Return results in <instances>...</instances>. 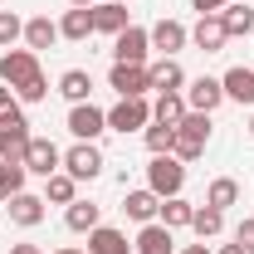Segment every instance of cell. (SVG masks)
Instances as JSON below:
<instances>
[{
    "label": "cell",
    "instance_id": "cell-9",
    "mask_svg": "<svg viewBox=\"0 0 254 254\" xmlns=\"http://www.w3.org/2000/svg\"><path fill=\"white\" fill-rule=\"evenodd\" d=\"M64 171H68L73 181H93L98 171H103V152H98V142H73V147L64 152Z\"/></svg>",
    "mask_w": 254,
    "mask_h": 254
},
{
    "label": "cell",
    "instance_id": "cell-38",
    "mask_svg": "<svg viewBox=\"0 0 254 254\" xmlns=\"http://www.w3.org/2000/svg\"><path fill=\"white\" fill-rule=\"evenodd\" d=\"M10 254H44L39 245H10Z\"/></svg>",
    "mask_w": 254,
    "mask_h": 254
},
{
    "label": "cell",
    "instance_id": "cell-3",
    "mask_svg": "<svg viewBox=\"0 0 254 254\" xmlns=\"http://www.w3.org/2000/svg\"><path fill=\"white\" fill-rule=\"evenodd\" d=\"M147 186L157 190L161 200H166V195H181V186H186V161H176L171 152L152 157L147 161Z\"/></svg>",
    "mask_w": 254,
    "mask_h": 254
},
{
    "label": "cell",
    "instance_id": "cell-1",
    "mask_svg": "<svg viewBox=\"0 0 254 254\" xmlns=\"http://www.w3.org/2000/svg\"><path fill=\"white\" fill-rule=\"evenodd\" d=\"M210 142V113H186L176 123V142H171V157L176 161H195Z\"/></svg>",
    "mask_w": 254,
    "mask_h": 254
},
{
    "label": "cell",
    "instance_id": "cell-23",
    "mask_svg": "<svg viewBox=\"0 0 254 254\" xmlns=\"http://www.w3.org/2000/svg\"><path fill=\"white\" fill-rule=\"evenodd\" d=\"M88 254H132V245H127L123 230L98 225V230H88Z\"/></svg>",
    "mask_w": 254,
    "mask_h": 254
},
{
    "label": "cell",
    "instance_id": "cell-18",
    "mask_svg": "<svg viewBox=\"0 0 254 254\" xmlns=\"http://www.w3.org/2000/svg\"><path fill=\"white\" fill-rule=\"evenodd\" d=\"M93 30V5H73V10H64V20H59V39H73V44H83Z\"/></svg>",
    "mask_w": 254,
    "mask_h": 254
},
{
    "label": "cell",
    "instance_id": "cell-19",
    "mask_svg": "<svg viewBox=\"0 0 254 254\" xmlns=\"http://www.w3.org/2000/svg\"><path fill=\"white\" fill-rule=\"evenodd\" d=\"M64 225H68L73 235H88V230L103 225V205H93V200H73V205H64Z\"/></svg>",
    "mask_w": 254,
    "mask_h": 254
},
{
    "label": "cell",
    "instance_id": "cell-16",
    "mask_svg": "<svg viewBox=\"0 0 254 254\" xmlns=\"http://www.w3.org/2000/svg\"><path fill=\"white\" fill-rule=\"evenodd\" d=\"M157 210H161V195L152 186H142V190H127V200H123V215L127 220H137V225H152L157 220Z\"/></svg>",
    "mask_w": 254,
    "mask_h": 254
},
{
    "label": "cell",
    "instance_id": "cell-11",
    "mask_svg": "<svg viewBox=\"0 0 254 254\" xmlns=\"http://www.w3.org/2000/svg\"><path fill=\"white\" fill-rule=\"evenodd\" d=\"M108 88L118 98H147V64H113V73H108Z\"/></svg>",
    "mask_w": 254,
    "mask_h": 254
},
{
    "label": "cell",
    "instance_id": "cell-12",
    "mask_svg": "<svg viewBox=\"0 0 254 254\" xmlns=\"http://www.w3.org/2000/svg\"><path fill=\"white\" fill-rule=\"evenodd\" d=\"M147 34H152V49H157L161 59H176V54L190 44V30L181 25V20H157Z\"/></svg>",
    "mask_w": 254,
    "mask_h": 254
},
{
    "label": "cell",
    "instance_id": "cell-7",
    "mask_svg": "<svg viewBox=\"0 0 254 254\" xmlns=\"http://www.w3.org/2000/svg\"><path fill=\"white\" fill-rule=\"evenodd\" d=\"M25 171L49 181L54 171H64V152L49 142V137H30V147H25Z\"/></svg>",
    "mask_w": 254,
    "mask_h": 254
},
{
    "label": "cell",
    "instance_id": "cell-42",
    "mask_svg": "<svg viewBox=\"0 0 254 254\" xmlns=\"http://www.w3.org/2000/svg\"><path fill=\"white\" fill-rule=\"evenodd\" d=\"M68 5H98V0H68Z\"/></svg>",
    "mask_w": 254,
    "mask_h": 254
},
{
    "label": "cell",
    "instance_id": "cell-4",
    "mask_svg": "<svg viewBox=\"0 0 254 254\" xmlns=\"http://www.w3.org/2000/svg\"><path fill=\"white\" fill-rule=\"evenodd\" d=\"M44 68H39V54L34 49H5L0 54V83H10L15 93L30 83V78H39Z\"/></svg>",
    "mask_w": 254,
    "mask_h": 254
},
{
    "label": "cell",
    "instance_id": "cell-2",
    "mask_svg": "<svg viewBox=\"0 0 254 254\" xmlns=\"http://www.w3.org/2000/svg\"><path fill=\"white\" fill-rule=\"evenodd\" d=\"M30 137H34V132H30V118H25V108H20V103L0 113V161H25Z\"/></svg>",
    "mask_w": 254,
    "mask_h": 254
},
{
    "label": "cell",
    "instance_id": "cell-6",
    "mask_svg": "<svg viewBox=\"0 0 254 254\" xmlns=\"http://www.w3.org/2000/svg\"><path fill=\"white\" fill-rule=\"evenodd\" d=\"M181 93H186V108H190V113H215V108L225 103V83H220V78H210V73H200V78H186Z\"/></svg>",
    "mask_w": 254,
    "mask_h": 254
},
{
    "label": "cell",
    "instance_id": "cell-39",
    "mask_svg": "<svg viewBox=\"0 0 254 254\" xmlns=\"http://www.w3.org/2000/svg\"><path fill=\"white\" fill-rule=\"evenodd\" d=\"M176 254H210V250H205V240H200V245H186V250H176Z\"/></svg>",
    "mask_w": 254,
    "mask_h": 254
},
{
    "label": "cell",
    "instance_id": "cell-43",
    "mask_svg": "<svg viewBox=\"0 0 254 254\" xmlns=\"http://www.w3.org/2000/svg\"><path fill=\"white\" fill-rule=\"evenodd\" d=\"M113 5H132V0H113Z\"/></svg>",
    "mask_w": 254,
    "mask_h": 254
},
{
    "label": "cell",
    "instance_id": "cell-21",
    "mask_svg": "<svg viewBox=\"0 0 254 254\" xmlns=\"http://www.w3.org/2000/svg\"><path fill=\"white\" fill-rule=\"evenodd\" d=\"M59 44V25L49 20V15H34V20H25V49H54Z\"/></svg>",
    "mask_w": 254,
    "mask_h": 254
},
{
    "label": "cell",
    "instance_id": "cell-35",
    "mask_svg": "<svg viewBox=\"0 0 254 254\" xmlns=\"http://www.w3.org/2000/svg\"><path fill=\"white\" fill-rule=\"evenodd\" d=\"M235 245L245 254H254V220H240V230H235Z\"/></svg>",
    "mask_w": 254,
    "mask_h": 254
},
{
    "label": "cell",
    "instance_id": "cell-36",
    "mask_svg": "<svg viewBox=\"0 0 254 254\" xmlns=\"http://www.w3.org/2000/svg\"><path fill=\"white\" fill-rule=\"evenodd\" d=\"M190 5H195L200 15H220V10H225V5H230V0H190Z\"/></svg>",
    "mask_w": 254,
    "mask_h": 254
},
{
    "label": "cell",
    "instance_id": "cell-25",
    "mask_svg": "<svg viewBox=\"0 0 254 254\" xmlns=\"http://www.w3.org/2000/svg\"><path fill=\"white\" fill-rule=\"evenodd\" d=\"M73 200H78V181L68 171H54L44 181V205H73Z\"/></svg>",
    "mask_w": 254,
    "mask_h": 254
},
{
    "label": "cell",
    "instance_id": "cell-29",
    "mask_svg": "<svg viewBox=\"0 0 254 254\" xmlns=\"http://www.w3.org/2000/svg\"><path fill=\"white\" fill-rule=\"evenodd\" d=\"M190 230L200 235V240H215L225 230V210H215V205H195V215H190Z\"/></svg>",
    "mask_w": 254,
    "mask_h": 254
},
{
    "label": "cell",
    "instance_id": "cell-37",
    "mask_svg": "<svg viewBox=\"0 0 254 254\" xmlns=\"http://www.w3.org/2000/svg\"><path fill=\"white\" fill-rule=\"evenodd\" d=\"M15 103H20L15 88H10V83H0V113H5V108H15Z\"/></svg>",
    "mask_w": 254,
    "mask_h": 254
},
{
    "label": "cell",
    "instance_id": "cell-28",
    "mask_svg": "<svg viewBox=\"0 0 254 254\" xmlns=\"http://www.w3.org/2000/svg\"><path fill=\"white\" fill-rule=\"evenodd\" d=\"M59 93L68 98V103H88V93H93L88 68H64V73H59Z\"/></svg>",
    "mask_w": 254,
    "mask_h": 254
},
{
    "label": "cell",
    "instance_id": "cell-34",
    "mask_svg": "<svg viewBox=\"0 0 254 254\" xmlns=\"http://www.w3.org/2000/svg\"><path fill=\"white\" fill-rule=\"evenodd\" d=\"M15 98H20V108H25V103H44V98H49V78H44V73H39V78H30Z\"/></svg>",
    "mask_w": 254,
    "mask_h": 254
},
{
    "label": "cell",
    "instance_id": "cell-41",
    "mask_svg": "<svg viewBox=\"0 0 254 254\" xmlns=\"http://www.w3.org/2000/svg\"><path fill=\"white\" fill-rule=\"evenodd\" d=\"M54 254H83V250H73V245H64V250H54Z\"/></svg>",
    "mask_w": 254,
    "mask_h": 254
},
{
    "label": "cell",
    "instance_id": "cell-13",
    "mask_svg": "<svg viewBox=\"0 0 254 254\" xmlns=\"http://www.w3.org/2000/svg\"><path fill=\"white\" fill-rule=\"evenodd\" d=\"M147 88L152 93H181L186 88V68L176 59H147Z\"/></svg>",
    "mask_w": 254,
    "mask_h": 254
},
{
    "label": "cell",
    "instance_id": "cell-32",
    "mask_svg": "<svg viewBox=\"0 0 254 254\" xmlns=\"http://www.w3.org/2000/svg\"><path fill=\"white\" fill-rule=\"evenodd\" d=\"M142 142H147V152H152V157H161V152H171V142H176V127H166V123H147V127H142Z\"/></svg>",
    "mask_w": 254,
    "mask_h": 254
},
{
    "label": "cell",
    "instance_id": "cell-15",
    "mask_svg": "<svg viewBox=\"0 0 254 254\" xmlns=\"http://www.w3.org/2000/svg\"><path fill=\"white\" fill-rule=\"evenodd\" d=\"M190 44L200 49V54H220L225 44H230V34H225L220 15H200L195 20V30H190Z\"/></svg>",
    "mask_w": 254,
    "mask_h": 254
},
{
    "label": "cell",
    "instance_id": "cell-14",
    "mask_svg": "<svg viewBox=\"0 0 254 254\" xmlns=\"http://www.w3.org/2000/svg\"><path fill=\"white\" fill-rule=\"evenodd\" d=\"M132 250H137V254H176V230H166L161 220H152V225L137 230Z\"/></svg>",
    "mask_w": 254,
    "mask_h": 254
},
{
    "label": "cell",
    "instance_id": "cell-5",
    "mask_svg": "<svg viewBox=\"0 0 254 254\" xmlns=\"http://www.w3.org/2000/svg\"><path fill=\"white\" fill-rule=\"evenodd\" d=\"M152 123V103L147 98H118L108 108V132H142Z\"/></svg>",
    "mask_w": 254,
    "mask_h": 254
},
{
    "label": "cell",
    "instance_id": "cell-33",
    "mask_svg": "<svg viewBox=\"0 0 254 254\" xmlns=\"http://www.w3.org/2000/svg\"><path fill=\"white\" fill-rule=\"evenodd\" d=\"M15 39H25V20L15 10H0V49H10Z\"/></svg>",
    "mask_w": 254,
    "mask_h": 254
},
{
    "label": "cell",
    "instance_id": "cell-22",
    "mask_svg": "<svg viewBox=\"0 0 254 254\" xmlns=\"http://www.w3.org/2000/svg\"><path fill=\"white\" fill-rule=\"evenodd\" d=\"M220 83H225V98H230V103L254 108V68H245V64H240V68H230V73H225Z\"/></svg>",
    "mask_w": 254,
    "mask_h": 254
},
{
    "label": "cell",
    "instance_id": "cell-44",
    "mask_svg": "<svg viewBox=\"0 0 254 254\" xmlns=\"http://www.w3.org/2000/svg\"><path fill=\"white\" fill-rule=\"evenodd\" d=\"M250 132H254V118H250Z\"/></svg>",
    "mask_w": 254,
    "mask_h": 254
},
{
    "label": "cell",
    "instance_id": "cell-24",
    "mask_svg": "<svg viewBox=\"0 0 254 254\" xmlns=\"http://www.w3.org/2000/svg\"><path fill=\"white\" fill-rule=\"evenodd\" d=\"M190 215H195V205H190L186 195H166V200H161V210H157V220L166 225V230H186Z\"/></svg>",
    "mask_w": 254,
    "mask_h": 254
},
{
    "label": "cell",
    "instance_id": "cell-17",
    "mask_svg": "<svg viewBox=\"0 0 254 254\" xmlns=\"http://www.w3.org/2000/svg\"><path fill=\"white\" fill-rule=\"evenodd\" d=\"M5 205H10V220L20 225V230H34V225L44 220V195H34V190H20V195H10Z\"/></svg>",
    "mask_w": 254,
    "mask_h": 254
},
{
    "label": "cell",
    "instance_id": "cell-27",
    "mask_svg": "<svg viewBox=\"0 0 254 254\" xmlns=\"http://www.w3.org/2000/svg\"><path fill=\"white\" fill-rule=\"evenodd\" d=\"M186 113H190L186 93H157V103H152V123H166V127H176Z\"/></svg>",
    "mask_w": 254,
    "mask_h": 254
},
{
    "label": "cell",
    "instance_id": "cell-30",
    "mask_svg": "<svg viewBox=\"0 0 254 254\" xmlns=\"http://www.w3.org/2000/svg\"><path fill=\"white\" fill-rule=\"evenodd\" d=\"M235 200H240V181H235V176H215V181H210V190H205V205L230 210Z\"/></svg>",
    "mask_w": 254,
    "mask_h": 254
},
{
    "label": "cell",
    "instance_id": "cell-31",
    "mask_svg": "<svg viewBox=\"0 0 254 254\" xmlns=\"http://www.w3.org/2000/svg\"><path fill=\"white\" fill-rule=\"evenodd\" d=\"M25 176H30V171H25V161H0V205H5L10 195H20V190H25Z\"/></svg>",
    "mask_w": 254,
    "mask_h": 254
},
{
    "label": "cell",
    "instance_id": "cell-26",
    "mask_svg": "<svg viewBox=\"0 0 254 254\" xmlns=\"http://www.w3.org/2000/svg\"><path fill=\"white\" fill-rule=\"evenodd\" d=\"M220 25H225V34H230V39L254 34V10H250V5H240V0H230V5L220 10Z\"/></svg>",
    "mask_w": 254,
    "mask_h": 254
},
{
    "label": "cell",
    "instance_id": "cell-40",
    "mask_svg": "<svg viewBox=\"0 0 254 254\" xmlns=\"http://www.w3.org/2000/svg\"><path fill=\"white\" fill-rule=\"evenodd\" d=\"M220 254H245V250H240V245H225V250Z\"/></svg>",
    "mask_w": 254,
    "mask_h": 254
},
{
    "label": "cell",
    "instance_id": "cell-10",
    "mask_svg": "<svg viewBox=\"0 0 254 254\" xmlns=\"http://www.w3.org/2000/svg\"><path fill=\"white\" fill-rule=\"evenodd\" d=\"M147 54H152V34L142 25H127L113 39V64H147Z\"/></svg>",
    "mask_w": 254,
    "mask_h": 254
},
{
    "label": "cell",
    "instance_id": "cell-8",
    "mask_svg": "<svg viewBox=\"0 0 254 254\" xmlns=\"http://www.w3.org/2000/svg\"><path fill=\"white\" fill-rule=\"evenodd\" d=\"M68 132H73L78 142H98V137L108 132V113L93 108V103H73V108H68Z\"/></svg>",
    "mask_w": 254,
    "mask_h": 254
},
{
    "label": "cell",
    "instance_id": "cell-20",
    "mask_svg": "<svg viewBox=\"0 0 254 254\" xmlns=\"http://www.w3.org/2000/svg\"><path fill=\"white\" fill-rule=\"evenodd\" d=\"M127 25H132V20H127V5H113V0H98L93 5V30L98 34H113V39H118Z\"/></svg>",
    "mask_w": 254,
    "mask_h": 254
}]
</instances>
